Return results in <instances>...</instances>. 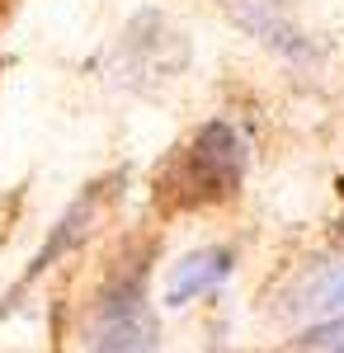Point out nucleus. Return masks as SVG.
Listing matches in <instances>:
<instances>
[{"mask_svg":"<svg viewBox=\"0 0 344 353\" xmlns=\"http://www.w3.org/2000/svg\"><path fill=\"white\" fill-rule=\"evenodd\" d=\"M222 10H227L245 33H255L260 43H269L274 52L288 57V61H302V57L312 52V48H307V33L297 28V19L288 14L283 0H222Z\"/></svg>","mask_w":344,"mask_h":353,"instance_id":"nucleus-3","label":"nucleus"},{"mask_svg":"<svg viewBox=\"0 0 344 353\" xmlns=\"http://www.w3.org/2000/svg\"><path fill=\"white\" fill-rule=\"evenodd\" d=\"M335 245H340V250H344V212H340V217H335Z\"/></svg>","mask_w":344,"mask_h":353,"instance_id":"nucleus-8","label":"nucleus"},{"mask_svg":"<svg viewBox=\"0 0 344 353\" xmlns=\"http://www.w3.org/2000/svg\"><path fill=\"white\" fill-rule=\"evenodd\" d=\"M288 316L316 321V325L340 321L344 316V264H316V269L302 273L288 297Z\"/></svg>","mask_w":344,"mask_h":353,"instance_id":"nucleus-4","label":"nucleus"},{"mask_svg":"<svg viewBox=\"0 0 344 353\" xmlns=\"http://www.w3.org/2000/svg\"><path fill=\"white\" fill-rule=\"evenodd\" d=\"M292 353H344V316L340 321H325V325H316V330H307Z\"/></svg>","mask_w":344,"mask_h":353,"instance_id":"nucleus-7","label":"nucleus"},{"mask_svg":"<svg viewBox=\"0 0 344 353\" xmlns=\"http://www.w3.org/2000/svg\"><path fill=\"white\" fill-rule=\"evenodd\" d=\"M240 179H245V146H240L236 128L203 123L165 170V198L180 212L184 208H212V203L236 198Z\"/></svg>","mask_w":344,"mask_h":353,"instance_id":"nucleus-1","label":"nucleus"},{"mask_svg":"<svg viewBox=\"0 0 344 353\" xmlns=\"http://www.w3.org/2000/svg\"><path fill=\"white\" fill-rule=\"evenodd\" d=\"M95 208H99V189H90V193H85V198L76 203V208H71V212H66V217H61V221L52 226L48 245H43V250L33 254V264H28L24 283H33V278H38V273L48 269L52 259H61L66 250H76V245L85 241V236H90V226H95Z\"/></svg>","mask_w":344,"mask_h":353,"instance_id":"nucleus-6","label":"nucleus"},{"mask_svg":"<svg viewBox=\"0 0 344 353\" xmlns=\"http://www.w3.org/2000/svg\"><path fill=\"white\" fill-rule=\"evenodd\" d=\"M85 344L90 353H160V325L142 288V269L113 273L104 283L90 311Z\"/></svg>","mask_w":344,"mask_h":353,"instance_id":"nucleus-2","label":"nucleus"},{"mask_svg":"<svg viewBox=\"0 0 344 353\" xmlns=\"http://www.w3.org/2000/svg\"><path fill=\"white\" fill-rule=\"evenodd\" d=\"M231 250H222V245H208V250H193L184 254L175 269H170V283H165V301L170 306H189L193 297H203L212 292L222 278H231Z\"/></svg>","mask_w":344,"mask_h":353,"instance_id":"nucleus-5","label":"nucleus"}]
</instances>
